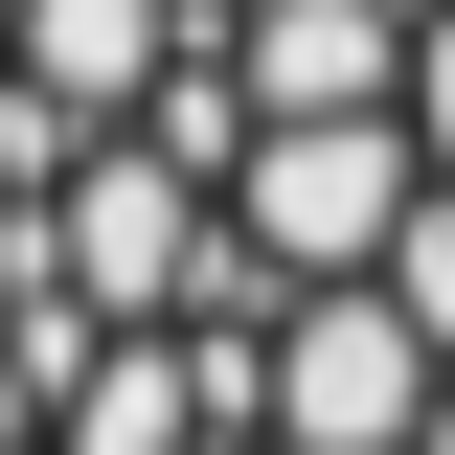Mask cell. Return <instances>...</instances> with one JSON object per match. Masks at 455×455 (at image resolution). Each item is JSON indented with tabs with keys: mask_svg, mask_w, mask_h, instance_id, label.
I'll list each match as a JSON object with an SVG mask.
<instances>
[{
	"mask_svg": "<svg viewBox=\"0 0 455 455\" xmlns=\"http://www.w3.org/2000/svg\"><path fill=\"white\" fill-rule=\"evenodd\" d=\"M0 455H455V0H0Z\"/></svg>",
	"mask_w": 455,
	"mask_h": 455,
	"instance_id": "obj_1",
	"label": "cell"
}]
</instances>
